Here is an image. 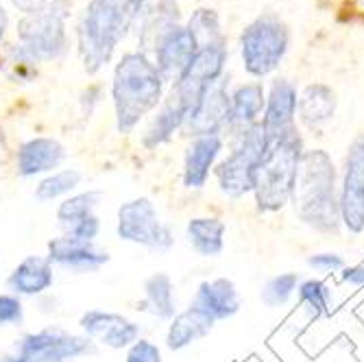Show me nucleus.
I'll use <instances>...</instances> for the list:
<instances>
[{"mask_svg": "<svg viewBox=\"0 0 364 362\" xmlns=\"http://www.w3.org/2000/svg\"><path fill=\"white\" fill-rule=\"evenodd\" d=\"M149 0H92L79 24V50L90 75L112 59L118 42Z\"/></svg>", "mask_w": 364, "mask_h": 362, "instance_id": "3", "label": "nucleus"}, {"mask_svg": "<svg viewBox=\"0 0 364 362\" xmlns=\"http://www.w3.org/2000/svg\"><path fill=\"white\" fill-rule=\"evenodd\" d=\"M142 310L159 321H171L177 314V292L175 282L168 273L157 271L144 280Z\"/></svg>", "mask_w": 364, "mask_h": 362, "instance_id": "27", "label": "nucleus"}, {"mask_svg": "<svg viewBox=\"0 0 364 362\" xmlns=\"http://www.w3.org/2000/svg\"><path fill=\"white\" fill-rule=\"evenodd\" d=\"M304 151V140L296 129L279 142L269 144L253 179V196L259 212H279L290 203Z\"/></svg>", "mask_w": 364, "mask_h": 362, "instance_id": "4", "label": "nucleus"}, {"mask_svg": "<svg viewBox=\"0 0 364 362\" xmlns=\"http://www.w3.org/2000/svg\"><path fill=\"white\" fill-rule=\"evenodd\" d=\"M227 118H229V94L225 90V81L218 79L198 96V101L188 114V120L181 131L190 138L220 136L223 129L227 127Z\"/></svg>", "mask_w": 364, "mask_h": 362, "instance_id": "15", "label": "nucleus"}, {"mask_svg": "<svg viewBox=\"0 0 364 362\" xmlns=\"http://www.w3.org/2000/svg\"><path fill=\"white\" fill-rule=\"evenodd\" d=\"M296 112H299L301 122L308 129H318L329 122L336 114V94L332 87L323 83L308 85L301 96L296 98Z\"/></svg>", "mask_w": 364, "mask_h": 362, "instance_id": "26", "label": "nucleus"}, {"mask_svg": "<svg viewBox=\"0 0 364 362\" xmlns=\"http://www.w3.org/2000/svg\"><path fill=\"white\" fill-rule=\"evenodd\" d=\"M288 50V28L273 16L253 20L240 36L242 65L251 77L273 73Z\"/></svg>", "mask_w": 364, "mask_h": 362, "instance_id": "7", "label": "nucleus"}, {"mask_svg": "<svg viewBox=\"0 0 364 362\" xmlns=\"http://www.w3.org/2000/svg\"><path fill=\"white\" fill-rule=\"evenodd\" d=\"M223 136H198L190 138L183 153V171L181 181L188 190H201L210 181L218 157L223 153Z\"/></svg>", "mask_w": 364, "mask_h": 362, "instance_id": "18", "label": "nucleus"}, {"mask_svg": "<svg viewBox=\"0 0 364 362\" xmlns=\"http://www.w3.org/2000/svg\"><path fill=\"white\" fill-rule=\"evenodd\" d=\"M65 147L55 138H31L18 147L16 153V173L22 179L46 177L61 169L65 161Z\"/></svg>", "mask_w": 364, "mask_h": 362, "instance_id": "17", "label": "nucleus"}, {"mask_svg": "<svg viewBox=\"0 0 364 362\" xmlns=\"http://www.w3.org/2000/svg\"><path fill=\"white\" fill-rule=\"evenodd\" d=\"M0 362H36V360L14 349L11 353H3V356H0Z\"/></svg>", "mask_w": 364, "mask_h": 362, "instance_id": "37", "label": "nucleus"}, {"mask_svg": "<svg viewBox=\"0 0 364 362\" xmlns=\"http://www.w3.org/2000/svg\"><path fill=\"white\" fill-rule=\"evenodd\" d=\"M65 3L46 5L42 11L26 16L18 24V38L22 42V53L33 61L55 59L65 46Z\"/></svg>", "mask_w": 364, "mask_h": 362, "instance_id": "8", "label": "nucleus"}, {"mask_svg": "<svg viewBox=\"0 0 364 362\" xmlns=\"http://www.w3.org/2000/svg\"><path fill=\"white\" fill-rule=\"evenodd\" d=\"M296 98H299L296 96V87L290 81H286V79L273 81L267 105H264V116L259 120L269 144L279 142L282 138H286L296 129V124H294Z\"/></svg>", "mask_w": 364, "mask_h": 362, "instance_id": "16", "label": "nucleus"}, {"mask_svg": "<svg viewBox=\"0 0 364 362\" xmlns=\"http://www.w3.org/2000/svg\"><path fill=\"white\" fill-rule=\"evenodd\" d=\"M341 280H343L345 284H351V286H364V265L345 267Z\"/></svg>", "mask_w": 364, "mask_h": 362, "instance_id": "35", "label": "nucleus"}, {"mask_svg": "<svg viewBox=\"0 0 364 362\" xmlns=\"http://www.w3.org/2000/svg\"><path fill=\"white\" fill-rule=\"evenodd\" d=\"M196 50H198V46H196V40L192 38V33L188 28L173 26L153 48L155 68L159 70L164 81L166 79L177 81L186 73V68L190 65Z\"/></svg>", "mask_w": 364, "mask_h": 362, "instance_id": "20", "label": "nucleus"}, {"mask_svg": "<svg viewBox=\"0 0 364 362\" xmlns=\"http://www.w3.org/2000/svg\"><path fill=\"white\" fill-rule=\"evenodd\" d=\"M269 149L267 136H264L262 124H253L242 136L236 138V144L231 153L216 164L214 177L218 190L229 199H240V196L253 192V179L259 161Z\"/></svg>", "mask_w": 364, "mask_h": 362, "instance_id": "5", "label": "nucleus"}, {"mask_svg": "<svg viewBox=\"0 0 364 362\" xmlns=\"http://www.w3.org/2000/svg\"><path fill=\"white\" fill-rule=\"evenodd\" d=\"M299 282L301 280H299V275H296V273H279V275L271 277L259 290L262 304L269 306V308L286 306L292 299V294L296 292V288H299Z\"/></svg>", "mask_w": 364, "mask_h": 362, "instance_id": "29", "label": "nucleus"}, {"mask_svg": "<svg viewBox=\"0 0 364 362\" xmlns=\"http://www.w3.org/2000/svg\"><path fill=\"white\" fill-rule=\"evenodd\" d=\"M79 330L83 336L112 351H127L142 339V325L120 312L90 308L79 316Z\"/></svg>", "mask_w": 364, "mask_h": 362, "instance_id": "10", "label": "nucleus"}, {"mask_svg": "<svg viewBox=\"0 0 364 362\" xmlns=\"http://www.w3.org/2000/svg\"><path fill=\"white\" fill-rule=\"evenodd\" d=\"M14 5L20 9V11H24V14H38V11H42L46 5H50V0H14Z\"/></svg>", "mask_w": 364, "mask_h": 362, "instance_id": "36", "label": "nucleus"}, {"mask_svg": "<svg viewBox=\"0 0 364 362\" xmlns=\"http://www.w3.org/2000/svg\"><path fill=\"white\" fill-rule=\"evenodd\" d=\"M190 112H192V107L183 101V98H179L177 94L171 92L166 101H164L161 110L157 112V116L151 120L149 129L144 131L142 147L149 151H155L157 147L171 142L177 131L183 129Z\"/></svg>", "mask_w": 364, "mask_h": 362, "instance_id": "23", "label": "nucleus"}, {"mask_svg": "<svg viewBox=\"0 0 364 362\" xmlns=\"http://www.w3.org/2000/svg\"><path fill=\"white\" fill-rule=\"evenodd\" d=\"M5 31H7V14H5L3 7H0V40H3Z\"/></svg>", "mask_w": 364, "mask_h": 362, "instance_id": "38", "label": "nucleus"}, {"mask_svg": "<svg viewBox=\"0 0 364 362\" xmlns=\"http://www.w3.org/2000/svg\"><path fill=\"white\" fill-rule=\"evenodd\" d=\"M188 31L196 40V46H212V44H223L220 38V24L218 16L212 9H196L188 22Z\"/></svg>", "mask_w": 364, "mask_h": 362, "instance_id": "30", "label": "nucleus"}, {"mask_svg": "<svg viewBox=\"0 0 364 362\" xmlns=\"http://www.w3.org/2000/svg\"><path fill=\"white\" fill-rule=\"evenodd\" d=\"M227 225L216 216H194L186 225V240L201 257H218L225 249Z\"/></svg>", "mask_w": 364, "mask_h": 362, "instance_id": "25", "label": "nucleus"}, {"mask_svg": "<svg viewBox=\"0 0 364 362\" xmlns=\"http://www.w3.org/2000/svg\"><path fill=\"white\" fill-rule=\"evenodd\" d=\"M101 201V190H81L65 196L57 206V220L63 234L77 240L96 243V238L101 236V218L96 214Z\"/></svg>", "mask_w": 364, "mask_h": 362, "instance_id": "12", "label": "nucleus"}, {"mask_svg": "<svg viewBox=\"0 0 364 362\" xmlns=\"http://www.w3.org/2000/svg\"><path fill=\"white\" fill-rule=\"evenodd\" d=\"M267 105L262 83H245L238 85L229 94V118H227V131L234 134V138L242 136L247 129L257 124L259 114Z\"/></svg>", "mask_w": 364, "mask_h": 362, "instance_id": "22", "label": "nucleus"}, {"mask_svg": "<svg viewBox=\"0 0 364 362\" xmlns=\"http://www.w3.org/2000/svg\"><path fill=\"white\" fill-rule=\"evenodd\" d=\"M24 323V304L14 292H0V330Z\"/></svg>", "mask_w": 364, "mask_h": 362, "instance_id": "32", "label": "nucleus"}, {"mask_svg": "<svg viewBox=\"0 0 364 362\" xmlns=\"http://www.w3.org/2000/svg\"><path fill=\"white\" fill-rule=\"evenodd\" d=\"M83 183V173L77 169H59L46 177H42L33 190L36 199L40 203H55L63 201L65 196L79 192V186Z\"/></svg>", "mask_w": 364, "mask_h": 362, "instance_id": "28", "label": "nucleus"}, {"mask_svg": "<svg viewBox=\"0 0 364 362\" xmlns=\"http://www.w3.org/2000/svg\"><path fill=\"white\" fill-rule=\"evenodd\" d=\"M299 302L304 308H308V312L312 316H321L329 312V306H332V290L329 286L321 280H304L299 282Z\"/></svg>", "mask_w": 364, "mask_h": 362, "instance_id": "31", "label": "nucleus"}, {"mask_svg": "<svg viewBox=\"0 0 364 362\" xmlns=\"http://www.w3.org/2000/svg\"><path fill=\"white\" fill-rule=\"evenodd\" d=\"M290 201L299 220L314 232L336 234L341 229L343 218L336 188V169L327 151H304Z\"/></svg>", "mask_w": 364, "mask_h": 362, "instance_id": "1", "label": "nucleus"}, {"mask_svg": "<svg viewBox=\"0 0 364 362\" xmlns=\"http://www.w3.org/2000/svg\"><path fill=\"white\" fill-rule=\"evenodd\" d=\"M16 351L33 358L36 362H77L96 353V343L83 334L63 330L59 325H48L36 332H26Z\"/></svg>", "mask_w": 364, "mask_h": 362, "instance_id": "9", "label": "nucleus"}, {"mask_svg": "<svg viewBox=\"0 0 364 362\" xmlns=\"http://www.w3.org/2000/svg\"><path fill=\"white\" fill-rule=\"evenodd\" d=\"M214 321L208 319L203 312L194 310L192 306H188L183 312H177L166 327V336H164V343L171 351H181L190 345H194L196 341L205 339L212 330H214Z\"/></svg>", "mask_w": 364, "mask_h": 362, "instance_id": "24", "label": "nucleus"}, {"mask_svg": "<svg viewBox=\"0 0 364 362\" xmlns=\"http://www.w3.org/2000/svg\"><path fill=\"white\" fill-rule=\"evenodd\" d=\"M190 306L198 312H203L214 323L227 321L240 312V294L236 284L227 277L205 280L196 286Z\"/></svg>", "mask_w": 364, "mask_h": 362, "instance_id": "19", "label": "nucleus"}, {"mask_svg": "<svg viewBox=\"0 0 364 362\" xmlns=\"http://www.w3.org/2000/svg\"><path fill=\"white\" fill-rule=\"evenodd\" d=\"M225 61H227L225 44L201 46L192 57L186 73L173 83L171 92L183 98L190 107H194V103L198 101V96L203 94V90L216 83L218 79H223Z\"/></svg>", "mask_w": 364, "mask_h": 362, "instance_id": "13", "label": "nucleus"}, {"mask_svg": "<svg viewBox=\"0 0 364 362\" xmlns=\"http://www.w3.org/2000/svg\"><path fill=\"white\" fill-rule=\"evenodd\" d=\"M308 267L318 273H336L345 269V260L338 253H314L308 257Z\"/></svg>", "mask_w": 364, "mask_h": 362, "instance_id": "34", "label": "nucleus"}, {"mask_svg": "<svg viewBox=\"0 0 364 362\" xmlns=\"http://www.w3.org/2000/svg\"><path fill=\"white\" fill-rule=\"evenodd\" d=\"M46 260L55 267V271L61 269L73 275H87V273L101 271L105 265H109L112 257L96 243H85V240H77V238L61 234L48 240Z\"/></svg>", "mask_w": 364, "mask_h": 362, "instance_id": "14", "label": "nucleus"}, {"mask_svg": "<svg viewBox=\"0 0 364 362\" xmlns=\"http://www.w3.org/2000/svg\"><path fill=\"white\" fill-rule=\"evenodd\" d=\"M161 96L164 77L155 63L144 53L124 55L116 65L112 83L118 134L129 136L140 120L161 103Z\"/></svg>", "mask_w": 364, "mask_h": 362, "instance_id": "2", "label": "nucleus"}, {"mask_svg": "<svg viewBox=\"0 0 364 362\" xmlns=\"http://www.w3.org/2000/svg\"><path fill=\"white\" fill-rule=\"evenodd\" d=\"M124 362H164L161 347L151 339H138L124 351Z\"/></svg>", "mask_w": 364, "mask_h": 362, "instance_id": "33", "label": "nucleus"}, {"mask_svg": "<svg viewBox=\"0 0 364 362\" xmlns=\"http://www.w3.org/2000/svg\"><path fill=\"white\" fill-rule=\"evenodd\" d=\"M341 218L351 234L364 232V136L355 138L345 157V173L338 190Z\"/></svg>", "mask_w": 364, "mask_h": 362, "instance_id": "11", "label": "nucleus"}, {"mask_svg": "<svg viewBox=\"0 0 364 362\" xmlns=\"http://www.w3.org/2000/svg\"><path fill=\"white\" fill-rule=\"evenodd\" d=\"M116 236L122 243L149 249L153 253H166L175 245L173 229L161 220L149 196H136V199L120 203L116 212Z\"/></svg>", "mask_w": 364, "mask_h": 362, "instance_id": "6", "label": "nucleus"}, {"mask_svg": "<svg viewBox=\"0 0 364 362\" xmlns=\"http://www.w3.org/2000/svg\"><path fill=\"white\" fill-rule=\"evenodd\" d=\"M55 284V267L46 255H26L7 277V288L18 297H42Z\"/></svg>", "mask_w": 364, "mask_h": 362, "instance_id": "21", "label": "nucleus"}]
</instances>
